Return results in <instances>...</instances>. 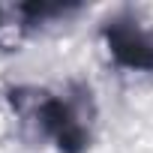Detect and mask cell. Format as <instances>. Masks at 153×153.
<instances>
[{"label":"cell","mask_w":153,"mask_h":153,"mask_svg":"<svg viewBox=\"0 0 153 153\" xmlns=\"http://www.w3.org/2000/svg\"><path fill=\"white\" fill-rule=\"evenodd\" d=\"M9 102L15 111L33 114L39 129L57 144L60 153H87L90 132L81 123V117L75 114V108L69 102H63L60 96H51V93L33 90V87H15V90H9Z\"/></svg>","instance_id":"6da1fadb"},{"label":"cell","mask_w":153,"mask_h":153,"mask_svg":"<svg viewBox=\"0 0 153 153\" xmlns=\"http://www.w3.org/2000/svg\"><path fill=\"white\" fill-rule=\"evenodd\" d=\"M102 42L111 60L132 72H153V33L132 18H108L102 24Z\"/></svg>","instance_id":"7a4b0ae2"},{"label":"cell","mask_w":153,"mask_h":153,"mask_svg":"<svg viewBox=\"0 0 153 153\" xmlns=\"http://www.w3.org/2000/svg\"><path fill=\"white\" fill-rule=\"evenodd\" d=\"M6 27H12V24L6 21V9H3V6H0V48H3V45H6V42H3V30H6Z\"/></svg>","instance_id":"3957f363"}]
</instances>
